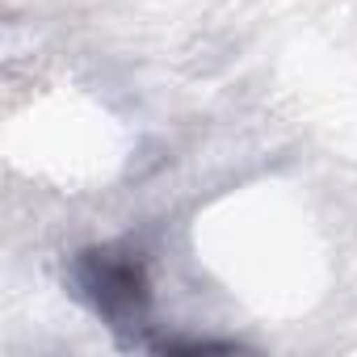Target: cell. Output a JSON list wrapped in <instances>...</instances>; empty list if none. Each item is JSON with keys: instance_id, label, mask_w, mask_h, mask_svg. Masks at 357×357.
Segmentation results:
<instances>
[{"instance_id": "6da1fadb", "label": "cell", "mask_w": 357, "mask_h": 357, "mask_svg": "<svg viewBox=\"0 0 357 357\" xmlns=\"http://www.w3.org/2000/svg\"><path fill=\"white\" fill-rule=\"evenodd\" d=\"M72 286L80 303L130 349H151V278L147 257L130 244H93L72 257Z\"/></svg>"}]
</instances>
